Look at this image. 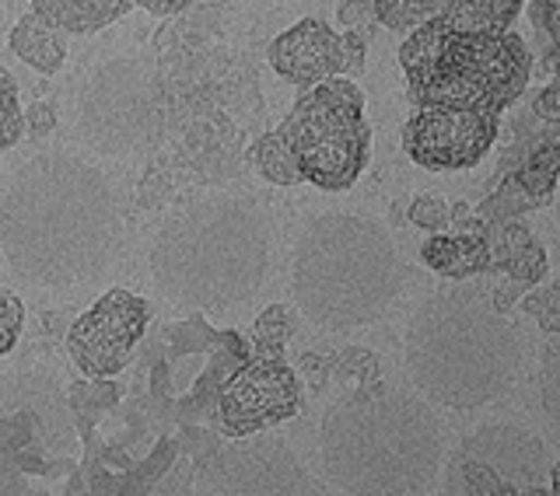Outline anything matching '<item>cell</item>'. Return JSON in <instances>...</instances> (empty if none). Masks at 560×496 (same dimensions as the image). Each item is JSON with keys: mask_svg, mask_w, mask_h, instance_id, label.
Returning <instances> with one entry per match:
<instances>
[{"mask_svg": "<svg viewBox=\"0 0 560 496\" xmlns=\"http://www.w3.org/2000/svg\"><path fill=\"white\" fill-rule=\"evenodd\" d=\"M455 454L490 465L518 493L529 486H542V475H550L547 445L533 430L515 427V423H487V427L472 430Z\"/></svg>", "mask_w": 560, "mask_h": 496, "instance_id": "cell-15", "label": "cell"}, {"mask_svg": "<svg viewBox=\"0 0 560 496\" xmlns=\"http://www.w3.org/2000/svg\"><path fill=\"white\" fill-rule=\"evenodd\" d=\"M298 410H302L298 375L280 357L256 353L224 381L218 399V427L228 437H249L291 420Z\"/></svg>", "mask_w": 560, "mask_h": 496, "instance_id": "cell-12", "label": "cell"}, {"mask_svg": "<svg viewBox=\"0 0 560 496\" xmlns=\"http://www.w3.org/2000/svg\"><path fill=\"white\" fill-rule=\"evenodd\" d=\"M192 4V0H133V8H144L158 17H168V14H179Z\"/></svg>", "mask_w": 560, "mask_h": 496, "instance_id": "cell-40", "label": "cell"}, {"mask_svg": "<svg viewBox=\"0 0 560 496\" xmlns=\"http://www.w3.org/2000/svg\"><path fill=\"white\" fill-rule=\"evenodd\" d=\"M533 203L529 197L518 189L515 179H504L490 189V197L477 206V217H483L487 224H498V221H522V214H529Z\"/></svg>", "mask_w": 560, "mask_h": 496, "instance_id": "cell-26", "label": "cell"}, {"mask_svg": "<svg viewBox=\"0 0 560 496\" xmlns=\"http://www.w3.org/2000/svg\"><path fill=\"white\" fill-rule=\"evenodd\" d=\"M337 370L347 378H358V385H372L378 381V357L372 350H343L340 357H337Z\"/></svg>", "mask_w": 560, "mask_h": 496, "instance_id": "cell-33", "label": "cell"}, {"mask_svg": "<svg viewBox=\"0 0 560 496\" xmlns=\"http://www.w3.org/2000/svg\"><path fill=\"white\" fill-rule=\"evenodd\" d=\"M162 130L158 74L140 57H116L84 81L78 95V133L105 157L144 151Z\"/></svg>", "mask_w": 560, "mask_h": 496, "instance_id": "cell-8", "label": "cell"}, {"mask_svg": "<svg viewBox=\"0 0 560 496\" xmlns=\"http://www.w3.org/2000/svg\"><path fill=\"white\" fill-rule=\"evenodd\" d=\"M533 116L539 122H560V87L557 84L539 87L533 98Z\"/></svg>", "mask_w": 560, "mask_h": 496, "instance_id": "cell-37", "label": "cell"}, {"mask_svg": "<svg viewBox=\"0 0 560 496\" xmlns=\"http://www.w3.org/2000/svg\"><path fill=\"white\" fill-rule=\"evenodd\" d=\"M378 8V25L389 28V32H413L417 25L431 22L438 17L448 0H375Z\"/></svg>", "mask_w": 560, "mask_h": 496, "instance_id": "cell-25", "label": "cell"}, {"mask_svg": "<svg viewBox=\"0 0 560 496\" xmlns=\"http://www.w3.org/2000/svg\"><path fill=\"white\" fill-rule=\"evenodd\" d=\"M25 116V133H32L35 140H43L46 133L57 130V109L49 102H35L22 113Z\"/></svg>", "mask_w": 560, "mask_h": 496, "instance_id": "cell-36", "label": "cell"}, {"mask_svg": "<svg viewBox=\"0 0 560 496\" xmlns=\"http://www.w3.org/2000/svg\"><path fill=\"white\" fill-rule=\"evenodd\" d=\"M197 496H312V480L284 437L249 434L221 448L192 480Z\"/></svg>", "mask_w": 560, "mask_h": 496, "instance_id": "cell-9", "label": "cell"}, {"mask_svg": "<svg viewBox=\"0 0 560 496\" xmlns=\"http://www.w3.org/2000/svg\"><path fill=\"white\" fill-rule=\"evenodd\" d=\"M487 245H490V273L504 276L515 287L529 291L536 283L547 280V252L536 241V235L522 221H498L487 227Z\"/></svg>", "mask_w": 560, "mask_h": 496, "instance_id": "cell-16", "label": "cell"}, {"mask_svg": "<svg viewBox=\"0 0 560 496\" xmlns=\"http://www.w3.org/2000/svg\"><path fill=\"white\" fill-rule=\"evenodd\" d=\"M14 434H39L57 448H67L74 440L70 402L52 378L11 375L0 381V445H8Z\"/></svg>", "mask_w": 560, "mask_h": 496, "instance_id": "cell-14", "label": "cell"}, {"mask_svg": "<svg viewBox=\"0 0 560 496\" xmlns=\"http://www.w3.org/2000/svg\"><path fill=\"white\" fill-rule=\"evenodd\" d=\"M302 168L315 189L343 192L368 168L372 127L364 119V92L354 78H326L294 98L280 122Z\"/></svg>", "mask_w": 560, "mask_h": 496, "instance_id": "cell-7", "label": "cell"}, {"mask_svg": "<svg viewBox=\"0 0 560 496\" xmlns=\"http://www.w3.org/2000/svg\"><path fill=\"white\" fill-rule=\"evenodd\" d=\"M22 102H18V81L0 67V154L14 147L25 133V116Z\"/></svg>", "mask_w": 560, "mask_h": 496, "instance_id": "cell-27", "label": "cell"}, {"mask_svg": "<svg viewBox=\"0 0 560 496\" xmlns=\"http://www.w3.org/2000/svg\"><path fill=\"white\" fill-rule=\"evenodd\" d=\"M122 203L98 165L67 151L35 154L0 197V252L39 291L95 283L119 248Z\"/></svg>", "mask_w": 560, "mask_h": 496, "instance_id": "cell-1", "label": "cell"}, {"mask_svg": "<svg viewBox=\"0 0 560 496\" xmlns=\"http://www.w3.org/2000/svg\"><path fill=\"white\" fill-rule=\"evenodd\" d=\"M420 262L431 265L438 276L466 283L472 276L490 273V245L480 235L442 232L420 245Z\"/></svg>", "mask_w": 560, "mask_h": 496, "instance_id": "cell-17", "label": "cell"}, {"mask_svg": "<svg viewBox=\"0 0 560 496\" xmlns=\"http://www.w3.org/2000/svg\"><path fill=\"white\" fill-rule=\"evenodd\" d=\"M95 385H74L70 388V410H98V405L116 402V385L109 378H92Z\"/></svg>", "mask_w": 560, "mask_h": 496, "instance_id": "cell-34", "label": "cell"}, {"mask_svg": "<svg viewBox=\"0 0 560 496\" xmlns=\"http://www.w3.org/2000/svg\"><path fill=\"white\" fill-rule=\"evenodd\" d=\"M550 493H553V496H560V462H557V465H550Z\"/></svg>", "mask_w": 560, "mask_h": 496, "instance_id": "cell-42", "label": "cell"}, {"mask_svg": "<svg viewBox=\"0 0 560 496\" xmlns=\"http://www.w3.org/2000/svg\"><path fill=\"white\" fill-rule=\"evenodd\" d=\"M144 496H189V465H175L168 475Z\"/></svg>", "mask_w": 560, "mask_h": 496, "instance_id": "cell-39", "label": "cell"}, {"mask_svg": "<svg viewBox=\"0 0 560 496\" xmlns=\"http://www.w3.org/2000/svg\"><path fill=\"white\" fill-rule=\"evenodd\" d=\"M298 370L308 378L312 388H326L329 375H332V364L326 357H319V353H302V361H298Z\"/></svg>", "mask_w": 560, "mask_h": 496, "instance_id": "cell-38", "label": "cell"}, {"mask_svg": "<svg viewBox=\"0 0 560 496\" xmlns=\"http://www.w3.org/2000/svg\"><path fill=\"white\" fill-rule=\"evenodd\" d=\"M368 43L358 32H337L319 17H302L270 43V67L298 92L315 87L326 78L364 74Z\"/></svg>", "mask_w": 560, "mask_h": 496, "instance_id": "cell-13", "label": "cell"}, {"mask_svg": "<svg viewBox=\"0 0 560 496\" xmlns=\"http://www.w3.org/2000/svg\"><path fill=\"white\" fill-rule=\"evenodd\" d=\"M452 486L466 496H518V489L477 458H452Z\"/></svg>", "mask_w": 560, "mask_h": 496, "instance_id": "cell-24", "label": "cell"}, {"mask_svg": "<svg viewBox=\"0 0 560 496\" xmlns=\"http://www.w3.org/2000/svg\"><path fill=\"white\" fill-rule=\"evenodd\" d=\"M533 28L542 32V39L560 46V0H529Z\"/></svg>", "mask_w": 560, "mask_h": 496, "instance_id": "cell-35", "label": "cell"}, {"mask_svg": "<svg viewBox=\"0 0 560 496\" xmlns=\"http://www.w3.org/2000/svg\"><path fill=\"white\" fill-rule=\"evenodd\" d=\"M337 22L343 32H358L361 39L368 43L378 28V8L375 0H343L337 8Z\"/></svg>", "mask_w": 560, "mask_h": 496, "instance_id": "cell-31", "label": "cell"}, {"mask_svg": "<svg viewBox=\"0 0 560 496\" xmlns=\"http://www.w3.org/2000/svg\"><path fill=\"white\" fill-rule=\"evenodd\" d=\"M25 326V305L22 297L11 291H0V357L18 346V335H22Z\"/></svg>", "mask_w": 560, "mask_h": 496, "instance_id": "cell-32", "label": "cell"}, {"mask_svg": "<svg viewBox=\"0 0 560 496\" xmlns=\"http://www.w3.org/2000/svg\"><path fill=\"white\" fill-rule=\"evenodd\" d=\"M407 95L417 105H452L501 116L533 78V52L518 32H455L442 17L407 32L399 46Z\"/></svg>", "mask_w": 560, "mask_h": 496, "instance_id": "cell-6", "label": "cell"}, {"mask_svg": "<svg viewBox=\"0 0 560 496\" xmlns=\"http://www.w3.org/2000/svg\"><path fill=\"white\" fill-rule=\"evenodd\" d=\"M536 410H539V420H542V427H547L550 440L560 445V332L550 335V343L539 357Z\"/></svg>", "mask_w": 560, "mask_h": 496, "instance_id": "cell-23", "label": "cell"}, {"mask_svg": "<svg viewBox=\"0 0 560 496\" xmlns=\"http://www.w3.org/2000/svg\"><path fill=\"white\" fill-rule=\"evenodd\" d=\"M245 157H249V165L267 182H273V186H298V182H305L302 168H298V157L291 151V140L284 137V130H280V127L270 130V133H262Z\"/></svg>", "mask_w": 560, "mask_h": 496, "instance_id": "cell-22", "label": "cell"}, {"mask_svg": "<svg viewBox=\"0 0 560 496\" xmlns=\"http://www.w3.org/2000/svg\"><path fill=\"white\" fill-rule=\"evenodd\" d=\"M294 329V318L284 305H270L256 318L253 326V340H256V353H270V357H280V350H284L288 335Z\"/></svg>", "mask_w": 560, "mask_h": 496, "instance_id": "cell-28", "label": "cell"}, {"mask_svg": "<svg viewBox=\"0 0 560 496\" xmlns=\"http://www.w3.org/2000/svg\"><path fill=\"white\" fill-rule=\"evenodd\" d=\"M267 4H280V8H291V4H308V0H267Z\"/></svg>", "mask_w": 560, "mask_h": 496, "instance_id": "cell-44", "label": "cell"}, {"mask_svg": "<svg viewBox=\"0 0 560 496\" xmlns=\"http://www.w3.org/2000/svg\"><path fill=\"white\" fill-rule=\"evenodd\" d=\"M518 496H553V493L547 486H529V489H522Z\"/></svg>", "mask_w": 560, "mask_h": 496, "instance_id": "cell-43", "label": "cell"}, {"mask_svg": "<svg viewBox=\"0 0 560 496\" xmlns=\"http://www.w3.org/2000/svg\"><path fill=\"white\" fill-rule=\"evenodd\" d=\"M402 361L420 399L455 413L480 410L515 385L525 364L522 329L480 287H442L413 308Z\"/></svg>", "mask_w": 560, "mask_h": 496, "instance_id": "cell-4", "label": "cell"}, {"mask_svg": "<svg viewBox=\"0 0 560 496\" xmlns=\"http://www.w3.org/2000/svg\"><path fill=\"white\" fill-rule=\"evenodd\" d=\"M148 262L158 294L172 305L235 311L273 273V221L253 197H200L165 217Z\"/></svg>", "mask_w": 560, "mask_h": 496, "instance_id": "cell-2", "label": "cell"}, {"mask_svg": "<svg viewBox=\"0 0 560 496\" xmlns=\"http://www.w3.org/2000/svg\"><path fill=\"white\" fill-rule=\"evenodd\" d=\"M550 81H553V84H557V87H560V70H557V74H553V78H550Z\"/></svg>", "mask_w": 560, "mask_h": 496, "instance_id": "cell-45", "label": "cell"}, {"mask_svg": "<svg viewBox=\"0 0 560 496\" xmlns=\"http://www.w3.org/2000/svg\"><path fill=\"white\" fill-rule=\"evenodd\" d=\"M151 322L144 297L113 287L67 329V353L88 378H113L127 367L133 346Z\"/></svg>", "mask_w": 560, "mask_h": 496, "instance_id": "cell-11", "label": "cell"}, {"mask_svg": "<svg viewBox=\"0 0 560 496\" xmlns=\"http://www.w3.org/2000/svg\"><path fill=\"white\" fill-rule=\"evenodd\" d=\"M533 70H536L539 78H553L557 70H560V46L547 43V49L539 52V60L533 63Z\"/></svg>", "mask_w": 560, "mask_h": 496, "instance_id": "cell-41", "label": "cell"}, {"mask_svg": "<svg viewBox=\"0 0 560 496\" xmlns=\"http://www.w3.org/2000/svg\"><path fill=\"white\" fill-rule=\"evenodd\" d=\"M133 0H32V11L70 35H95L130 14Z\"/></svg>", "mask_w": 560, "mask_h": 496, "instance_id": "cell-18", "label": "cell"}, {"mask_svg": "<svg viewBox=\"0 0 560 496\" xmlns=\"http://www.w3.org/2000/svg\"><path fill=\"white\" fill-rule=\"evenodd\" d=\"M407 221L413 227H420V232H428V235H442V232H448V224H452V206L442 197H434V192H420V197L410 200Z\"/></svg>", "mask_w": 560, "mask_h": 496, "instance_id": "cell-30", "label": "cell"}, {"mask_svg": "<svg viewBox=\"0 0 560 496\" xmlns=\"http://www.w3.org/2000/svg\"><path fill=\"white\" fill-rule=\"evenodd\" d=\"M508 179L518 182V189L529 197L533 210L547 206L553 200V192H557V182H560V147L547 144V140L539 137V144L529 154V162H525L515 175H508Z\"/></svg>", "mask_w": 560, "mask_h": 496, "instance_id": "cell-21", "label": "cell"}, {"mask_svg": "<svg viewBox=\"0 0 560 496\" xmlns=\"http://www.w3.org/2000/svg\"><path fill=\"white\" fill-rule=\"evenodd\" d=\"M402 280L399 248L375 217L332 210L298 232L291 294L312 326L350 332L378 322L396 305Z\"/></svg>", "mask_w": 560, "mask_h": 496, "instance_id": "cell-5", "label": "cell"}, {"mask_svg": "<svg viewBox=\"0 0 560 496\" xmlns=\"http://www.w3.org/2000/svg\"><path fill=\"white\" fill-rule=\"evenodd\" d=\"M8 43H11V52L18 60H25L32 70H39V74H57V70L63 67L67 60V39H63V32L57 25H49L43 14H22L14 22L11 35H8Z\"/></svg>", "mask_w": 560, "mask_h": 496, "instance_id": "cell-19", "label": "cell"}, {"mask_svg": "<svg viewBox=\"0 0 560 496\" xmlns=\"http://www.w3.org/2000/svg\"><path fill=\"white\" fill-rule=\"evenodd\" d=\"M326 480L350 496H413L445 462V430L428 399L393 385H358L319 423Z\"/></svg>", "mask_w": 560, "mask_h": 496, "instance_id": "cell-3", "label": "cell"}, {"mask_svg": "<svg viewBox=\"0 0 560 496\" xmlns=\"http://www.w3.org/2000/svg\"><path fill=\"white\" fill-rule=\"evenodd\" d=\"M522 311L539 326V332H560V287L557 283H536L522 294Z\"/></svg>", "mask_w": 560, "mask_h": 496, "instance_id": "cell-29", "label": "cell"}, {"mask_svg": "<svg viewBox=\"0 0 560 496\" xmlns=\"http://www.w3.org/2000/svg\"><path fill=\"white\" fill-rule=\"evenodd\" d=\"M501 137V116L452 105H420L402 127V151L424 172H469Z\"/></svg>", "mask_w": 560, "mask_h": 496, "instance_id": "cell-10", "label": "cell"}, {"mask_svg": "<svg viewBox=\"0 0 560 496\" xmlns=\"http://www.w3.org/2000/svg\"><path fill=\"white\" fill-rule=\"evenodd\" d=\"M525 0H448V8L438 14L455 32H483L501 35L512 32Z\"/></svg>", "mask_w": 560, "mask_h": 496, "instance_id": "cell-20", "label": "cell"}]
</instances>
